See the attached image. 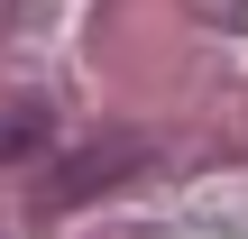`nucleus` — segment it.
<instances>
[{"label": "nucleus", "mask_w": 248, "mask_h": 239, "mask_svg": "<svg viewBox=\"0 0 248 239\" xmlns=\"http://www.w3.org/2000/svg\"><path fill=\"white\" fill-rule=\"evenodd\" d=\"M138 166H147V147H138V138H92V147H74V157L55 166V184H46V212H64V203H92L101 184L138 175Z\"/></svg>", "instance_id": "obj_1"}, {"label": "nucleus", "mask_w": 248, "mask_h": 239, "mask_svg": "<svg viewBox=\"0 0 248 239\" xmlns=\"http://www.w3.org/2000/svg\"><path fill=\"white\" fill-rule=\"evenodd\" d=\"M28 147H46V111H37V101L0 111V166H9V157H28Z\"/></svg>", "instance_id": "obj_2"}]
</instances>
